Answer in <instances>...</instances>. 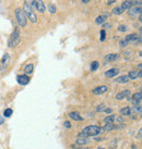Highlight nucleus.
<instances>
[{
    "mask_svg": "<svg viewBox=\"0 0 142 149\" xmlns=\"http://www.w3.org/2000/svg\"><path fill=\"white\" fill-rule=\"evenodd\" d=\"M102 133V127L98 125H89L86 127L82 130L81 133H79V137H95L97 135H100Z\"/></svg>",
    "mask_w": 142,
    "mask_h": 149,
    "instance_id": "f257e3e1",
    "label": "nucleus"
},
{
    "mask_svg": "<svg viewBox=\"0 0 142 149\" xmlns=\"http://www.w3.org/2000/svg\"><path fill=\"white\" fill-rule=\"evenodd\" d=\"M20 42H21V33H20V29H18V27H15L14 31L12 32V34H11L10 38H9L8 45L10 48H14Z\"/></svg>",
    "mask_w": 142,
    "mask_h": 149,
    "instance_id": "f03ea898",
    "label": "nucleus"
},
{
    "mask_svg": "<svg viewBox=\"0 0 142 149\" xmlns=\"http://www.w3.org/2000/svg\"><path fill=\"white\" fill-rule=\"evenodd\" d=\"M15 19H17L18 25H19L20 27H25V26H26L27 19H26V15H25L24 11H23L21 8L15 9Z\"/></svg>",
    "mask_w": 142,
    "mask_h": 149,
    "instance_id": "7ed1b4c3",
    "label": "nucleus"
},
{
    "mask_svg": "<svg viewBox=\"0 0 142 149\" xmlns=\"http://www.w3.org/2000/svg\"><path fill=\"white\" fill-rule=\"evenodd\" d=\"M22 10L24 11L25 15H26V19H29L32 23H36V22H37V15H36L35 12L33 11V8H30V7H27V6L24 4V7H23Z\"/></svg>",
    "mask_w": 142,
    "mask_h": 149,
    "instance_id": "20e7f679",
    "label": "nucleus"
},
{
    "mask_svg": "<svg viewBox=\"0 0 142 149\" xmlns=\"http://www.w3.org/2000/svg\"><path fill=\"white\" fill-rule=\"evenodd\" d=\"M10 60H11L10 54H4V57H2V59L0 60V72H6L8 65L10 64Z\"/></svg>",
    "mask_w": 142,
    "mask_h": 149,
    "instance_id": "39448f33",
    "label": "nucleus"
},
{
    "mask_svg": "<svg viewBox=\"0 0 142 149\" xmlns=\"http://www.w3.org/2000/svg\"><path fill=\"white\" fill-rule=\"evenodd\" d=\"M128 99L131 100V93H130L129 89H126V91H122L120 93H118L116 95V99L117 100H122V99Z\"/></svg>",
    "mask_w": 142,
    "mask_h": 149,
    "instance_id": "423d86ee",
    "label": "nucleus"
},
{
    "mask_svg": "<svg viewBox=\"0 0 142 149\" xmlns=\"http://www.w3.org/2000/svg\"><path fill=\"white\" fill-rule=\"evenodd\" d=\"M108 89H109L108 86H106V85L97 86L93 89V94H94V95H103V94H105V93H107Z\"/></svg>",
    "mask_w": 142,
    "mask_h": 149,
    "instance_id": "0eeeda50",
    "label": "nucleus"
},
{
    "mask_svg": "<svg viewBox=\"0 0 142 149\" xmlns=\"http://www.w3.org/2000/svg\"><path fill=\"white\" fill-rule=\"evenodd\" d=\"M131 100H132V104L134 106H140L141 104V100H142V94L141 91H138L134 95L131 96Z\"/></svg>",
    "mask_w": 142,
    "mask_h": 149,
    "instance_id": "6e6552de",
    "label": "nucleus"
},
{
    "mask_svg": "<svg viewBox=\"0 0 142 149\" xmlns=\"http://www.w3.org/2000/svg\"><path fill=\"white\" fill-rule=\"evenodd\" d=\"M30 81H31L30 77L25 74H20L17 76V82L20 84V85H27V84L30 83Z\"/></svg>",
    "mask_w": 142,
    "mask_h": 149,
    "instance_id": "1a4fd4ad",
    "label": "nucleus"
},
{
    "mask_svg": "<svg viewBox=\"0 0 142 149\" xmlns=\"http://www.w3.org/2000/svg\"><path fill=\"white\" fill-rule=\"evenodd\" d=\"M34 7L36 8V10H37L38 12L41 13H44L46 11V6H45L43 0H35V6Z\"/></svg>",
    "mask_w": 142,
    "mask_h": 149,
    "instance_id": "9d476101",
    "label": "nucleus"
},
{
    "mask_svg": "<svg viewBox=\"0 0 142 149\" xmlns=\"http://www.w3.org/2000/svg\"><path fill=\"white\" fill-rule=\"evenodd\" d=\"M127 76L129 77V79H132V81H134V79L141 77L142 72H141V71H137V70H131V71H129V73H128V75H127Z\"/></svg>",
    "mask_w": 142,
    "mask_h": 149,
    "instance_id": "9b49d317",
    "label": "nucleus"
},
{
    "mask_svg": "<svg viewBox=\"0 0 142 149\" xmlns=\"http://www.w3.org/2000/svg\"><path fill=\"white\" fill-rule=\"evenodd\" d=\"M119 74V69L117 68H113V69H109L105 72V76L106 77H108V79H112V77H115V76H117Z\"/></svg>",
    "mask_w": 142,
    "mask_h": 149,
    "instance_id": "f8f14e48",
    "label": "nucleus"
},
{
    "mask_svg": "<svg viewBox=\"0 0 142 149\" xmlns=\"http://www.w3.org/2000/svg\"><path fill=\"white\" fill-rule=\"evenodd\" d=\"M120 58V56L118 54H108L105 56V62H115V61H117L118 59Z\"/></svg>",
    "mask_w": 142,
    "mask_h": 149,
    "instance_id": "ddd939ff",
    "label": "nucleus"
},
{
    "mask_svg": "<svg viewBox=\"0 0 142 149\" xmlns=\"http://www.w3.org/2000/svg\"><path fill=\"white\" fill-rule=\"evenodd\" d=\"M128 14L130 17H137V15H140L141 14V7H131V8L128 10Z\"/></svg>",
    "mask_w": 142,
    "mask_h": 149,
    "instance_id": "4468645a",
    "label": "nucleus"
},
{
    "mask_svg": "<svg viewBox=\"0 0 142 149\" xmlns=\"http://www.w3.org/2000/svg\"><path fill=\"white\" fill-rule=\"evenodd\" d=\"M69 118H70L71 120H73V121H78V122H80V121H83L84 120V118L83 116H81V114H80L79 112H70L69 114Z\"/></svg>",
    "mask_w": 142,
    "mask_h": 149,
    "instance_id": "2eb2a0df",
    "label": "nucleus"
},
{
    "mask_svg": "<svg viewBox=\"0 0 142 149\" xmlns=\"http://www.w3.org/2000/svg\"><path fill=\"white\" fill-rule=\"evenodd\" d=\"M115 114H107V116H105L103 119V123L104 124H109V123H115Z\"/></svg>",
    "mask_w": 142,
    "mask_h": 149,
    "instance_id": "dca6fc26",
    "label": "nucleus"
},
{
    "mask_svg": "<svg viewBox=\"0 0 142 149\" xmlns=\"http://www.w3.org/2000/svg\"><path fill=\"white\" fill-rule=\"evenodd\" d=\"M131 7H134L132 0H125V1L122 2V4L120 6V8L122 9L124 11H126V10H129Z\"/></svg>",
    "mask_w": 142,
    "mask_h": 149,
    "instance_id": "f3484780",
    "label": "nucleus"
},
{
    "mask_svg": "<svg viewBox=\"0 0 142 149\" xmlns=\"http://www.w3.org/2000/svg\"><path fill=\"white\" fill-rule=\"evenodd\" d=\"M107 17H108L107 13H104V14H102V15H98V17H96L95 23L96 24H104L105 22H106V20H107Z\"/></svg>",
    "mask_w": 142,
    "mask_h": 149,
    "instance_id": "a211bd4d",
    "label": "nucleus"
},
{
    "mask_svg": "<svg viewBox=\"0 0 142 149\" xmlns=\"http://www.w3.org/2000/svg\"><path fill=\"white\" fill-rule=\"evenodd\" d=\"M89 143H90V141H89V138H86V137H79V138L75 141V144L79 146H85V145H88Z\"/></svg>",
    "mask_w": 142,
    "mask_h": 149,
    "instance_id": "6ab92c4d",
    "label": "nucleus"
},
{
    "mask_svg": "<svg viewBox=\"0 0 142 149\" xmlns=\"http://www.w3.org/2000/svg\"><path fill=\"white\" fill-rule=\"evenodd\" d=\"M34 71V64H32V63H29V64H26L24 68V74L25 75H31L32 73H33Z\"/></svg>",
    "mask_w": 142,
    "mask_h": 149,
    "instance_id": "aec40b11",
    "label": "nucleus"
},
{
    "mask_svg": "<svg viewBox=\"0 0 142 149\" xmlns=\"http://www.w3.org/2000/svg\"><path fill=\"white\" fill-rule=\"evenodd\" d=\"M115 81H116L117 83H119V84H127L130 79H129V77H128L127 75H120V76H118Z\"/></svg>",
    "mask_w": 142,
    "mask_h": 149,
    "instance_id": "412c9836",
    "label": "nucleus"
},
{
    "mask_svg": "<svg viewBox=\"0 0 142 149\" xmlns=\"http://www.w3.org/2000/svg\"><path fill=\"white\" fill-rule=\"evenodd\" d=\"M115 128H116V126L114 125V123H109V124H105L102 127V132H109V131H113Z\"/></svg>",
    "mask_w": 142,
    "mask_h": 149,
    "instance_id": "4be33fe9",
    "label": "nucleus"
},
{
    "mask_svg": "<svg viewBox=\"0 0 142 149\" xmlns=\"http://www.w3.org/2000/svg\"><path fill=\"white\" fill-rule=\"evenodd\" d=\"M138 34H136V33H132V34H129V35H128V36H127V37L125 38L126 40H128V42H134V40H136V39H137V38H138Z\"/></svg>",
    "mask_w": 142,
    "mask_h": 149,
    "instance_id": "5701e85b",
    "label": "nucleus"
},
{
    "mask_svg": "<svg viewBox=\"0 0 142 149\" xmlns=\"http://www.w3.org/2000/svg\"><path fill=\"white\" fill-rule=\"evenodd\" d=\"M12 113H13L12 109L11 108H7L4 111V118H10V116H12Z\"/></svg>",
    "mask_w": 142,
    "mask_h": 149,
    "instance_id": "b1692460",
    "label": "nucleus"
},
{
    "mask_svg": "<svg viewBox=\"0 0 142 149\" xmlns=\"http://www.w3.org/2000/svg\"><path fill=\"white\" fill-rule=\"evenodd\" d=\"M48 11H49L50 13L55 14V13L57 12V8H56V6H55L54 3H49L48 4Z\"/></svg>",
    "mask_w": 142,
    "mask_h": 149,
    "instance_id": "393cba45",
    "label": "nucleus"
},
{
    "mask_svg": "<svg viewBox=\"0 0 142 149\" xmlns=\"http://www.w3.org/2000/svg\"><path fill=\"white\" fill-rule=\"evenodd\" d=\"M98 66H100V63H98V61H93V62L91 63V71H92V72L96 71L97 69H98Z\"/></svg>",
    "mask_w": 142,
    "mask_h": 149,
    "instance_id": "a878e982",
    "label": "nucleus"
},
{
    "mask_svg": "<svg viewBox=\"0 0 142 149\" xmlns=\"http://www.w3.org/2000/svg\"><path fill=\"white\" fill-rule=\"evenodd\" d=\"M113 14H116V15H119V14H121V13L124 12V10L120 8V7H116V8L113 9Z\"/></svg>",
    "mask_w": 142,
    "mask_h": 149,
    "instance_id": "bb28decb",
    "label": "nucleus"
},
{
    "mask_svg": "<svg viewBox=\"0 0 142 149\" xmlns=\"http://www.w3.org/2000/svg\"><path fill=\"white\" fill-rule=\"evenodd\" d=\"M25 2L24 4L25 6H27L30 8H34V6H35V0H24Z\"/></svg>",
    "mask_w": 142,
    "mask_h": 149,
    "instance_id": "cd10ccee",
    "label": "nucleus"
},
{
    "mask_svg": "<svg viewBox=\"0 0 142 149\" xmlns=\"http://www.w3.org/2000/svg\"><path fill=\"white\" fill-rule=\"evenodd\" d=\"M115 121L117 122V123H125V116H116V118H115Z\"/></svg>",
    "mask_w": 142,
    "mask_h": 149,
    "instance_id": "c85d7f7f",
    "label": "nucleus"
},
{
    "mask_svg": "<svg viewBox=\"0 0 142 149\" xmlns=\"http://www.w3.org/2000/svg\"><path fill=\"white\" fill-rule=\"evenodd\" d=\"M117 143H118V139H114L112 141L110 146H109V149H117Z\"/></svg>",
    "mask_w": 142,
    "mask_h": 149,
    "instance_id": "c756f323",
    "label": "nucleus"
},
{
    "mask_svg": "<svg viewBox=\"0 0 142 149\" xmlns=\"http://www.w3.org/2000/svg\"><path fill=\"white\" fill-rule=\"evenodd\" d=\"M100 35H101V37H100L101 42H104L105 38H106V32H105V29H102V31H101Z\"/></svg>",
    "mask_w": 142,
    "mask_h": 149,
    "instance_id": "7c9ffc66",
    "label": "nucleus"
},
{
    "mask_svg": "<svg viewBox=\"0 0 142 149\" xmlns=\"http://www.w3.org/2000/svg\"><path fill=\"white\" fill-rule=\"evenodd\" d=\"M141 42H142V37H141V34H139V36H138V38L134 40V45L136 46H140L141 45Z\"/></svg>",
    "mask_w": 142,
    "mask_h": 149,
    "instance_id": "2f4dec72",
    "label": "nucleus"
},
{
    "mask_svg": "<svg viewBox=\"0 0 142 149\" xmlns=\"http://www.w3.org/2000/svg\"><path fill=\"white\" fill-rule=\"evenodd\" d=\"M128 45H129V42L126 40V39H122V40L119 42V46H120V47H127Z\"/></svg>",
    "mask_w": 142,
    "mask_h": 149,
    "instance_id": "473e14b6",
    "label": "nucleus"
},
{
    "mask_svg": "<svg viewBox=\"0 0 142 149\" xmlns=\"http://www.w3.org/2000/svg\"><path fill=\"white\" fill-rule=\"evenodd\" d=\"M104 109H105V104H100L98 107L96 108V112H102V111H104Z\"/></svg>",
    "mask_w": 142,
    "mask_h": 149,
    "instance_id": "72a5a7b5",
    "label": "nucleus"
},
{
    "mask_svg": "<svg viewBox=\"0 0 142 149\" xmlns=\"http://www.w3.org/2000/svg\"><path fill=\"white\" fill-rule=\"evenodd\" d=\"M127 29H128V26H126V25H119V27H118L119 32H126Z\"/></svg>",
    "mask_w": 142,
    "mask_h": 149,
    "instance_id": "f704fd0d",
    "label": "nucleus"
},
{
    "mask_svg": "<svg viewBox=\"0 0 142 149\" xmlns=\"http://www.w3.org/2000/svg\"><path fill=\"white\" fill-rule=\"evenodd\" d=\"M63 126L66 128H71V123L69 121H65V122H63Z\"/></svg>",
    "mask_w": 142,
    "mask_h": 149,
    "instance_id": "c9c22d12",
    "label": "nucleus"
},
{
    "mask_svg": "<svg viewBox=\"0 0 142 149\" xmlns=\"http://www.w3.org/2000/svg\"><path fill=\"white\" fill-rule=\"evenodd\" d=\"M104 112L105 113H107V114H109V113H112V112H113V109H112V108H105Z\"/></svg>",
    "mask_w": 142,
    "mask_h": 149,
    "instance_id": "e433bc0d",
    "label": "nucleus"
},
{
    "mask_svg": "<svg viewBox=\"0 0 142 149\" xmlns=\"http://www.w3.org/2000/svg\"><path fill=\"white\" fill-rule=\"evenodd\" d=\"M141 134H142V130H141V128H140V130H139V131H138V136H137V138H138L139 141L141 139Z\"/></svg>",
    "mask_w": 142,
    "mask_h": 149,
    "instance_id": "4c0bfd02",
    "label": "nucleus"
},
{
    "mask_svg": "<svg viewBox=\"0 0 142 149\" xmlns=\"http://www.w3.org/2000/svg\"><path fill=\"white\" fill-rule=\"evenodd\" d=\"M103 27H104V29H110V27H112V24H109V23H105V24L103 25Z\"/></svg>",
    "mask_w": 142,
    "mask_h": 149,
    "instance_id": "58836bf2",
    "label": "nucleus"
},
{
    "mask_svg": "<svg viewBox=\"0 0 142 149\" xmlns=\"http://www.w3.org/2000/svg\"><path fill=\"white\" fill-rule=\"evenodd\" d=\"M4 123V118L2 116H0V125H2Z\"/></svg>",
    "mask_w": 142,
    "mask_h": 149,
    "instance_id": "ea45409f",
    "label": "nucleus"
},
{
    "mask_svg": "<svg viewBox=\"0 0 142 149\" xmlns=\"http://www.w3.org/2000/svg\"><path fill=\"white\" fill-rule=\"evenodd\" d=\"M116 2V0H107V4H113Z\"/></svg>",
    "mask_w": 142,
    "mask_h": 149,
    "instance_id": "a19ab883",
    "label": "nucleus"
},
{
    "mask_svg": "<svg viewBox=\"0 0 142 149\" xmlns=\"http://www.w3.org/2000/svg\"><path fill=\"white\" fill-rule=\"evenodd\" d=\"M90 1H91V0H82L83 3H88V2H90Z\"/></svg>",
    "mask_w": 142,
    "mask_h": 149,
    "instance_id": "79ce46f5",
    "label": "nucleus"
},
{
    "mask_svg": "<svg viewBox=\"0 0 142 149\" xmlns=\"http://www.w3.org/2000/svg\"><path fill=\"white\" fill-rule=\"evenodd\" d=\"M131 149H138V147H137V146H136V145L134 144V145L131 146Z\"/></svg>",
    "mask_w": 142,
    "mask_h": 149,
    "instance_id": "37998d69",
    "label": "nucleus"
},
{
    "mask_svg": "<svg viewBox=\"0 0 142 149\" xmlns=\"http://www.w3.org/2000/svg\"><path fill=\"white\" fill-rule=\"evenodd\" d=\"M82 149H92V148H90V147H84V148H82Z\"/></svg>",
    "mask_w": 142,
    "mask_h": 149,
    "instance_id": "c03bdc74",
    "label": "nucleus"
},
{
    "mask_svg": "<svg viewBox=\"0 0 142 149\" xmlns=\"http://www.w3.org/2000/svg\"><path fill=\"white\" fill-rule=\"evenodd\" d=\"M97 149H105V148H103V147H98Z\"/></svg>",
    "mask_w": 142,
    "mask_h": 149,
    "instance_id": "a18cd8bd",
    "label": "nucleus"
}]
</instances>
